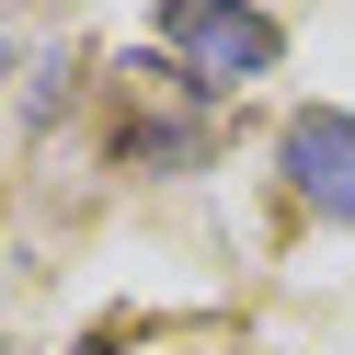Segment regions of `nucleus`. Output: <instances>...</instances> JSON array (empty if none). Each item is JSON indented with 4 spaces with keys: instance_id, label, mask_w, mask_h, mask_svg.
I'll use <instances>...</instances> for the list:
<instances>
[{
    "instance_id": "nucleus-2",
    "label": "nucleus",
    "mask_w": 355,
    "mask_h": 355,
    "mask_svg": "<svg viewBox=\"0 0 355 355\" xmlns=\"http://www.w3.org/2000/svg\"><path fill=\"white\" fill-rule=\"evenodd\" d=\"M286 184L309 195V207H332V218H355V115H332V103H309L298 126H286Z\"/></svg>"
},
{
    "instance_id": "nucleus-1",
    "label": "nucleus",
    "mask_w": 355,
    "mask_h": 355,
    "mask_svg": "<svg viewBox=\"0 0 355 355\" xmlns=\"http://www.w3.org/2000/svg\"><path fill=\"white\" fill-rule=\"evenodd\" d=\"M161 46L184 58L195 92H230V80L275 69V24H263L252 0H161Z\"/></svg>"
},
{
    "instance_id": "nucleus-3",
    "label": "nucleus",
    "mask_w": 355,
    "mask_h": 355,
    "mask_svg": "<svg viewBox=\"0 0 355 355\" xmlns=\"http://www.w3.org/2000/svg\"><path fill=\"white\" fill-rule=\"evenodd\" d=\"M0 69H12V46H0Z\"/></svg>"
}]
</instances>
